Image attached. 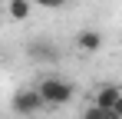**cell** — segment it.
<instances>
[{"label": "cell", "instance_id": "cell-1", "mask_svg": "<svg viewBox=\"0 0 122 119\" xmlns=\"http://www.w3.org/2000/svg\"><path fill=\"white\" fill-rule=\"evenodd\" d=\"M36 89L43 93L46 106H53V109L69 106V103H73V96H76V86H73L69 79H63V76H43L40 83H36Z\"/></svg>", "mask_w": 122, "mask_h": 119}, {"label": "cell", "instance_id": "cell-2", "mask_svg": "<svg viewBox=\"0 0 122 119\" xmlns=\"http://www.w3.org/2000/svg\"><path fill=\"white\" fill-rule=\"evenodd\" d=\"M13 109H17L23 119H30V116H36L40 109H46V99H43V93L36 86H30V89H20V93L13 96Z\"/></svg>", "mask_w": 122, "mask_h": 119}, {"label": "cell", "instance_id": "cell-3", "mask_svg": "<svg viewBox=\"0 0 122 119\" xmlns=\"http://www.w3.org/2000/svg\"><path fill=\"white\" fill-rule=\"evenodd\" d=\"M26 56L36 60V63H53V60H60V46L53 40H30L26 43Z\"/></svg>", "mask_w": 122, "mask_h": 119}, {"label": "cell", "instance_id": "cell-4", "mask_svg": "<svg viewBox=\"0 0 122 119\" xmlns=\"http://www.w3.org/2000/svg\"><path fill=\"white\" fill-rule=\"evenodd\" d=\"M119 99H122V86H119V83H99V86H96V99H92V103L112 113Z\"/></svg>", "mask_w": 122, "mask_h": 119}, {"label": "cell", "instance_id": "cell-5", "mask_svg": "<svg viewBox=\"0 0 122 119\" xmlns=\"http://www.w3.org/2000/svg\"><path fill=\"white\" fill-rule=\"evenodd\" d=\"M76 46H79L82 53H96V50L102 46V33H99V30H92V27H86V30L76 33Z\"/></svg>", "mask_w": 122, "mask_h": 119}, {"label": "cell", "instance_id": "cell-6", "mask_svg": "<svg viewBox=\"0 0 122 119\" xmlns=\"http://www.w3.org/2000/svg\"><path fill=\"white\" fill-rule=\"evenodd\" d=\"M30 10H33L30 0H10V17H13V20H26Z\"/></svg>", "mask_w": 122, "mask_h": 119}, {"label": "cell", "instance_id": "cell-7", "mask_svg": "<svg viewBox=\"0 0 122 119\" xmlns=\"http://www.w3.org/2000/svg\"><path fill=\"white\" fill-rule=\"evenodd\" d=\"M79 119H116V116H112L109 109H102V106H96V103H92V106H86V109L79 113Z\"/></svg>", "mask_w": 122, "mask_h": 119}, {"label": "cell", "instance_id": "cell-8", "mask_svg": "<svg viewBox=\"0 0 122 119\" xmlns=\"http://www.w3.org/2000/svg\"><path fill=\"white\" fill-rule=\"evenodd\" d=\"M36 3H40V7H50V10H63L69 0H36Z\"/></svg>", "mask_w": 122, "mask_h": 119}, {"label": "cell", "instance_id": "cell-9", "mask_svg": "<svg viewBox=\"0 0 122 119\" xmlns=\"http://www.w3.org/2000/svg\"><path fill=\"white\" fill-rule=\"evenodd\" d=\"M112 116H116V119H122V99L116 103V109H112Z\"/></svg>", "mask_w": 122, "mask_h": 119}]
</instances>
